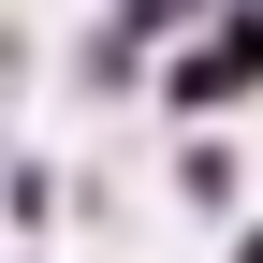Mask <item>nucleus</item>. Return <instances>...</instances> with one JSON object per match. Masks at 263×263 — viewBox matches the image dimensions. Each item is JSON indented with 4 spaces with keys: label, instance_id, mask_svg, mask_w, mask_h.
Returning a JSON list of instances; mask_svg holds the SVG:
<instances>
[{
    "label": "nucleus",
    "instance_id": "f257e3e1",
    "mask_svg": "<svg viewBox=\"0 0 263 263\" xmlns=\"http://www.w3.org/2000/svg\"><path fill=\"white\" fill-rule=\"evenodd\" d=\"M249 263H263V234H249Z\"/></svg>",
    "mask_w": 263,
    "mask_h": 263
}]
</instances>
